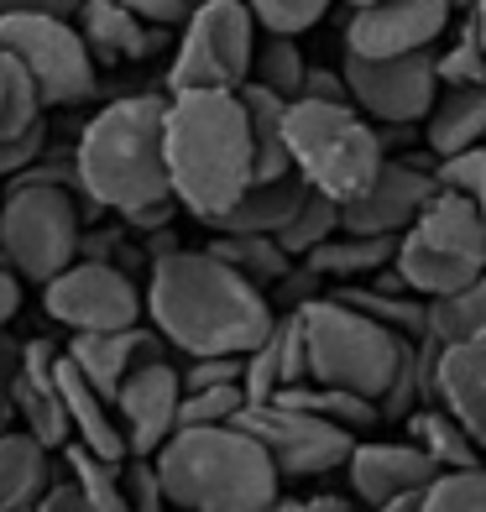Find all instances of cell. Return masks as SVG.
Returning <instances> with one entry per match:
<instances>
[{
	"mask_svg": "<svg viewBox=\"0 0 486 512\" xmlns=\"http://www.w3.org/2000/svg\"><path fill=\"white\" fill-rule=\"evenodd\" d=\"M121 481H126V502L131 512H168V492H162V476H157V465L142 460V455H131L121 465Z\"/></svg>",
	"mask_w": 486,
	"mask_h": 512,
	"instance_id": "obj_40",
	"label": "cell"
},
{
	"mask_svg": "<svg viewBox=\"0 0 486 512\" xmlns=\"http://www.w3.org/2000/svg\"><path fill=\"white\" fill-rule=\"evenodd\" d=\"M424 335L439 340V345H486V272L471 288H460L450 298H434Z\"/></svg>",
	"mask_w": 486,
	"mask_h": 512,
	"instance_id": "obj_28",
	"label": "cell"
},
{
	"mask_svg": "<svg viewBox=\"0 0 486 512\" xmlns=\"http://www.w3.org/2000/svg\"><path fill=\"white\" fill-rule=\"evenodd\" d=\"M241 408H246V387H241V382L204 387V392H183L178 429H220V424H236Z\"/></svg>",
	"mask_w": 486,
	"mask_h": 512,
	"instance_id": "obj_35",
	"label": "cell"
},
{
	"mask_svg": "<svg viewBox=\"0 0 486 512\" xmlns=\"http://www.w3.org/2000/svg\"><path fill=\"white\" fill-rule=\"evenodd\" d=\"M42 110H48V105H42L32 74L11 53H0V147L32 136L42 126Z\"/></svg>",
	"mask_w": 486,
	"mask_h": 512,
	"instance_id": "obj_31",
	"label": "cell"
},
{
	"mask_svg": "<svg viewBox=\"0 0 486 512\" xmlns=\"http://www.w3.org/2000/svg\"><path fill=\"white\" fill-rule=\"evenodd\" d=\"M6 424H11V392L0 387V434H6Z\"/></svg>",
	"mask_w": 486,
	"mask_h": 512,
	"instance_id": "obj_50",
	"label": "cell"
},
{
	"mask_svg": "<svg viewBox=\"0 0 486 512\" xmlns=\"http://www.w3.org/2000/svg\"><path fill=\"white\" fill-rule=\"evenodd\" d=\"M210 251L220 256L225 267H236L246 283H257L262 293H267V283H283L288 262H293V256L277 246L272 236H215Z\"/></svg>",
	"mask_w": 486,
	"mask_h": 512,
	"instance_id": "obj_32",
	"label": "cell"
},
{
	"mask_svg": "<svg viewBox=\"0 0 486 512\" xmlns=\"http://www.w3.org/2000/svg\"><path fill=\"white\" fill-rule=\"evenodd\" d=\"M147 319L157 340H168L183 356H251L272 335L277 309L272 298L246 283L236 267L204 251H162L147 277Z\"/></svg>",
	"mask_w": 486,
	"mask_h": 512,
	"instance_id": "obj_1",
	"label": "cell"
},
{
	"mask_svg": "<svg viewBox=\"0 0 486 512\" xmlns=\"http://www.w3.org/2000/svg\"><path fill=\"white\" fill-rule=\"evenodd\" d=\"M152 465L173 512H267L283 481L272 455L236 424L178 429Z\"/></svg>",
	"mask_w": 486,
	"mask_h": 512,
	"instance_id": "obj_4",
	"label": "cell"
},
{
	"mask_svg": "<svg viewBox=\"0 0 486 512\" xmlns=\"http://www.w3.org/2000/svg\"><path fill=\"white\" fill-rule=\"evenodd\" d=\"M126 6L142 16L157 37H178L194 16V0H126Z\"/></svg>",
	"mask_w": 486,
	"mask_h": 512,
	"instance_id": "obj_42",
	"label": "cell"
},
{
	"mask_svg": "<svg viewBox=\"0 0 486 512\" xmlns=\"http://www.w3.org/2000/svg\"><path fill=\"white\" fill-rule=\"evenodd\" d=\"M434 476H439V465L419 445H403V439H361L351 450V460H345L351 497L366 512H377V507L398 502L408 492H424Z\"/></svg>",
	"mask_w": 486,
	"mask_h": 512,
	"instance_id": "obj_17",
	"label": "cell"
},
{
	"mask_svg": "<svg viewBox=\"0 0 486 512\" xmlns=\"http://www.w3.org/2000/svg\"><path fill=\"white\" fill-rule=\"evenodd\" d=\"M162 157H168V183L178 209L194 220H220L251 183H257V147H251V121L241 95H168V121H162Z\"/></svg>",
	"mask_w": 486,
	"mask_h": 512,
	"instance_id": "obj_2",
	"label": "cell"
},
{
	"mask_svg": "<svg viewBox=\"0 0 486 512\" xmlns=\"http://www.w3.org/2000/svg\"><path fill=\"white\" fill-rule=\"evenodd\" d=\"M257 16L246 0H204L194 6L189 27L173 42V63L162 74V95H241L251 84V63H257Z\"/></svg>",
	"mask_w": 486,
	"mask_h": 512,
	"instance_id": "obj_8",
	"label": "cell"
},
{
	"mask_svg": "<svg viewBox=\"0 0 486 512\" xmlns=\"http://www.w3.org/2000/svg\"><path fill=\"white\" fill-rule=\"evenodd\" d=\"M345 6H351V11H361V6H377V0H345Z\"/></svg>",
	"mask_w": 486,
	"mask_h": 512,
	"instance_id": "obj_52",
	"label": "cell"
},
{
	"mask_svg": "<svg viewBox=\"0 0 486 512\" xmlns=\"http://www.w3.org/2000/svg\"><path fill=\"white\" fill-rule=\"evenodd\" d=\"M304 79H309V58L293 37H267L257 42V63H251V84L272 89L283 100H298L304 95Z\"/></svg>",
	"mask_w": 486,
	"mask_h": 512,
	"instance_id": "obj_33",
	"label": "cell"
},
{
	"mask_svg": "<svg viewBox=\"0 0 486 512\" xmlns=\"http://www.w3.org/2000/svg\"><path fill=\"white\" fill-rule=\"evenodd\" d=\"M424 142H429V152L439 162L486 147V84L439 89L434 110L424 115Z\"/></svg>",
	"mask_w": 486,
	"mask_h": 512,
	"instance_id": "obj_24",
	"label": "cell"
},
{
	"mask_svg": "<svg viewBox=\"0 0 486 512\" xmlns=\"http://www.w3.org/2000/svg\"><path fill=\"white\" fill-rule=\"evenodd\" d=\"M63 351L115 403V392H121V382L131 377V371L142 361H157V340L136 324V330H110V335H74Z\"/></svg>",
	"mask_w": 486,
	"mask_h": 512,
	"instance_id": "obj_23",
	"label": "cell"
},
{
	"mask_svg": "<svg viewBox=\"0 0 486 512\" xmlns=\"http://www.w3.org/2000/svg\"><path fill=\"white\" fill-rule=\"evenodd\" d=\"M241 387H246L251 408H257V403H277L293 387H309V345H304V319H298V309L277 314L272 335L246 356Z\"/></svg>",
	"mask_w": 486,
	"mask_h": 512,
	"instance_id": "obj_20",
	"label": "cell"
},
{
	"mask_svg": "<svg viewBox=\"0 0 486 512\" xmlns=\"http://www.w3.org/2000/svg\"><path fill=\"white\" fill-rule=\"evenodd\" d=\"M37 11H48V16H74L79 0H0V21H6V16H37Z\"/></svg>",
	"mask_w": 486,
	"mask_h": 512,
	"instance_id": "obj_45",
	"label": "cell"
},
{
	"mask_svg": "<svg viewBox=\"0 0 486 512\" xmlns=\"http://www.w3.org/2000/svg\"><path fill=\"white\" fill-rule=\"evenodd\" d=\"M340 74L351 84V105L372 126H413L439 100L434 53H408V58H351L345 53Z\"/></svg>",
	"mask_w": 486,
	"mask_h": 512,
	"instance_id": "obj_13",
	"label": "cell"
},
{
	"mask_svg": "<svg viewBox=\"0 0 486 512\" xmlns=\"http://www.w3.org/2000/svg\"><path fill=\"white\" fill-rule=\"evenodd\" d=\"M74 27L84 37V48L95 53V63H142L162 42L126 0H79Z\"/></svg>",
	"mask_w": 486,
	"mask_h": 512,
	"instance_id": "obj_22",
	"label": "cell"
},
{
	"mask_svg": "<svg viewBox=\"0 0 486 512\" xmlns=\"http://www.w3.org/2000/svg\"><path fill=\"white\" fill-rule=\"evenodd\" d=\"M330 236H340V204H330L324 194H309V204L293 215V225L283 230V236H277V246L304 262V256H309L314 246H324Z\"/></svg>",
	"mask_w": 486,
	"mask_h": 512,
	"instance_id": "obj_34",
	"label": "cell"
},
{
	"mask_svg": "<svg viewBox=\"0 0 486 512\" xmlns=\"http://www.w3.org/2000/svg\"><path fill=\"white\" fill-rule=\"evenodd\" d=\"M298 100H324V105H351V84H345L340 68H314L309 63V79H304V95Z\"/></svg>",
	"mask_w": 486,
	"mask_h": 512,
	"instance_id": "obj_44",
	"label": "cell"
},
{
	"mask_svg": "<svg viewBox=\"0 0 486 512\" xmlns=\"http://www.w3.org/2000/svg\"><path fill=\"white\" fill-rule=\"evenodd\" d=\"M16 309H21V277L0 262V330H6V324L16 319Z\"/></svg>",
	"mask_w": 486,
	"mask_h": 512,
	"instance_id": "obj_46",
	"label": "cell"
},
{
	"mask_svg": "<svg viewBox=\"0 0 486 512\" xmlns=\"http://www.w3.org/2000/svg\"><path fill=\"white\" fill-rule=\"evenodd\" d=\"M466 27L476 32V42H481V58H486V0H476V6H471V16H466Z\"/></svg>",
	"mask_w": 486,
	"mask_h": 512,
	"instance_id": "obj_48",
	"label": "cell"
},
{
	"mask_svg": "<svg viewBox=\"0 0 486 512\" xmlns=\"http://www.w3.org/2000/svg\"><path fill=\"white\" fill-rule=\"evenodd\" d=\"M434 189H439L434 168L387 157V168L372 183V194L340 209V230H351V236H387V241H398L403 230L424 215V204L434 199Z\"/></svg>",
	"mask_w": 486,
	"mask_h": 512,
	"instance_id": "obj_16",
	"label": "cell"
},
{
	"mask_svg": "<svg viewBox=\"0 0 486 512\" xmlns=\"http://www.w3.org/2000/svg\"><path fill=\"white\" fill-rule=\"evenodd\" d=\"M236 429H246L257 445L272 455L277 476H330V471H345V460L356 450V434H345L324 418L293 408V403H257V408H241Z\"/></svg>",
	"mask_w": 486,
	"mask_h": 512,
	"instance_id": "obj_12",
	"label": "cell"
},
{
	"mask_svg": "<svg viewBox=\"0 0 486 512\" xmlns=\"http://www.w3.org/2000/svg\"><path fill=\"white\" fill-rule=\"evenodd\" d=\"M392 256H398V241H387V236H351V230H340V236H330L324 246H314L304 256V272L356 283V277H372V272L392 267Z\"/></svg>",
	"mask_w": 486,
	"mask_h": 512,
	"instance_id": "obj_26",
	"label": "cell"
},
{
	"mask_svg": "<svg viewBox=\"0 0 486 512\" xmlns=\"http://www.w3.org/2000/svg\"><path fill=\"white\" fill-rule=\"evenodd\" d=\"M0 53H11L21 68H27L48 110L95 100L100 63H95V53L84 48L74 16H48V11L6 16L0 21Z\"/></svg>",
	"mask_w": 486,
	"mask_h": 512,
	"instance_id": "obj_10",
	"label": "cell"
},
{
	"mask_svg": "<svg viewBox=\"0 0 486 512\" xmlns=\"http://www.w3.org/2000/svg\"><path fill=\"white\" fill-rule=\"evenodd\" d=\"M267 37H298L330 16V0H246Z\"/></svg>",
	"mask_w": 486,
	"mask_h": 512,
	"instance_id": "obj_37",
	"label": "cell"
},
{
	"mask_svg": "<svg viewBox=\"0 0 486 512\" xmlns=\"http://www.w3.org/2000/svg\"><path fill=\"white\" fill-rule=\"evenodd\" d=\"M424 492H429V486H424ZM424 492H408V497L387 502V507H377V512H424Z\"/></svg>",
	"mask_w": 486,
	"mask_h": 512,
	"instance_id": "obj_49",
	"label": "cell"
},
{
	"mask_svg": "<svg viewBox=\"0 0 486 512\" xmlns=\"http://www.w3.org/2000/svg\"><path fill=\"white\" fill-rule=\"evenodd\" d=\"M53 361H58V345L53 340H27L21 345V361H16V377L6 382L11 392V413H21V424L37 445H68V418L58 403V382H53Z\"/></svg>",
	"mask_w": 486,
	"mask_h": 512,
	"instance_id": "obj_18",
	"label": "cell"
},
{
	"mask_svg": "<svg viewBox=\"0 0 486 512\" xmlns=\"http://www.w3.org/2000/svg\"><path fill=\"white\" fill-rule=\"evenodd\" d=\"M246 377V356H194L183 366V392H204V387H230Z\"/></svg>",
	"mask_w": 486,
	"mask_h": 512,
	"instance_id": "obj_41",
	"label": "cell"
},
{
	"mask_svg": "<svg viewBox=\"0 0 486 512\" xmlns=\"http://www.w3.org/2000/svg\"><path fill=\"white\" fill-rule=\"evenodd\" d=\"M162 121H168V95H121L95 110L74 147L79 194L126 220L157 204H178L162 157Z\"/></svg>",
	"mask_w": 486,
	"mask_h": 512,
	"instance_id": "obj_3",
	"label": "cell"
},
{
	"mask_svg": "<svg viewBox=\"0 0 486 512\" xmlns=\"http://www.w3.org/2000/svg\"><path fill=\"white\" fill-rule=\"evenodd\" d=\"M392 272H398L403 288L413 298H424V304L471 288L486 272V220L476 215V204L455 189H434L424 215L398 236Z\"/></svg>",
	"mask_w": 486,
	"mask_h": 512,
	"instance_id": "obj_7",
	"label": "cell"
},
{
	"mask_svg": "<svg viewBox=\"0 0 486 512\" xmlns=\"http://www.w3.org/2000/svg\"><path fill=\"white\" fill-rule=\"evenodd\" d=\"M434 178H439V189L466 194V199L476 204V215L486 220V147L460 152V157H445V162L434 168Z\"/></svg>",
	"mask_w": 486,
	"mask_h": 512,
	"instance_id": "obj_39",
	"label": "cell"
},
{
	"mask_svg": "<svg viewBox=\"0 0 486 512\" xmlns=\"http://www.w3.org/2000/svg\"><path fill=\"white\" fill-rule=\"evenodd\" d=\"M450 0H377L345 21V53L351 58H408L434 53V42L450 32Z\"/></svg>",
	"mask_w": 486,
	"mask_h": 512,
	"instance_id": "obj_14",
	"label": "cell"
},
{
	"mask_svg": "<svg viewBox=\"0 0 486 512\" xmlns=\"http://www.w3.org/2000/svg\"><path fill=\"white\" fill-rule=\"evenodd\" d=\"M53 492L48 445H37L27 429L0 434V512H37V502Z\"/></svg>",
	"mask_w": 486,
	"mask_h": 512,
	"instance_id": "obj_25",
	"label": "cell"
},
{
	"mask_svg": "<svg viewBox=\"0 0 486 512\" xmlns=\"http://www.w3.org/2000/svg\"><path fill=\"white\" fill-rule=\"evenodd\" d=\"M434 79H439V89L486 84V58H481V42H476L471 27H460V37L450 42V48L434 53Z\"/></svg>",
	"mask_w": 486,
	"mask_h": 512,
	"instance_id": "obj_38",
	"label": "cell"
},
{
	"mask_svg": "<svg viewBox=\"0 0 486 512\" xmlns=\"http://www.w3.org/2000/svg\"><path fill=\"white\" fill-rule=\"evenodd\" d=\"M424 512H486V465H476V471H439L424 492Z\"/></svg>",
	"mask_w": 486,
	"mask_h": 512,
	"instance_id": "obj_36",
	"label": "cell"
},
{
	"mask_svg": "<svg viewBox=\"0 0 486 512\" xmlns=\"http://www.w3.org/2000/svg\"><path fill=\"white\" fill-rule=\"evenodd\" d=\"M429 403L445 408L455 424L486 450V345H439L434 340Z\"/></svg>",
	"mask_w": 486,
	"mask_h": 512,
	"instance_id": "obj_19",
	"label": "cell"
},
{
	"mask_svg": "<svg viewBox=\"0 0 486 512\" xmlns=\"http://www.w3.org/2000/svg\"><path fill=\"white\" fill-rule=\"evenodd\" d=\"M471 6H476V0H450V11H466V16H471Z\"/></svg>",
	"mask_w": 486,
	"mask_h": 512,
	"instance_id": "obj_51",
	"label": "cell"
},
{
	"mask_svg": "<svg viewBox=\"0 0 486 512\" xmlns=\"http://www.w3.org/2000/svg\"><path fill=\"white\" fill-rule=\"evenodd\" d=\"M304 345H309V382L314 387H340V392H361V398L382 403L392 377H398L403 356L413 351V340L398 330L366 319L361 309L340 304L335 293L309 298L304 309Z\"/></svg>",
	"mask_w": 486,
	"mask_h": 512,
	"instance_id": "obj_6",
	"label": "cell"
},
{
	"mask_svg": "<svg viewBox=\"0 0 486 512\" xmlns=\"http://www.w3.org/2000/svg\"><path fill=\"white\" fill-rule=\"evenodd\" d=\"M63 460H68V486L95 507V512H131L126 502V481H121V465L115 460H100L95 450H84L79 439L63 445Z\"/></svg>",
	"mask_w": 486,
	"mask_h": 512,
	"instance_id": "obj_29",
	"label": "cell"
},
{
	"mask_svg": "<svg viewBox=\"0 0 486 512\" xmlns=\"http://www.w3.org/2000/svg\"><path fill=\"white\" fill-rule=\"evenodd\" d=\"M309 183L298 173H283V178H257L251 189L225 209L220 220H210V230H220V236H283V230L293 225V215L309 204Z\"/></svg>",
	"mask_w": 486,
	"mask_h": 512,
	"instance_id": "obj_21",
	"label": "cell"
},
{
	"mask_svg": "<svg viewBox=\"0 0 486 512\" xmlns=\"http://www.w3.org/2000/svg\"><path fill=\"white\" fill-rule=\"evenodd\" d=\"M42 152H48V126H37L32 136H21V142L11 147H0V178H16V173H27L32 162H42Z\"/></svg>",
	"mask_w": 486,
	"mask_h": 512,
	"instance_id": "obj_43",
	"label": "cell"
},
{
	"mask_svg": "<svg viewBox=\"0 0 486 512\" xmlns=\"http://www.w3.org/2000/svg\"><path fill=\"white\" fill-rule=\"evenodd\" d=\"M37 512H95V507H89V502H84V497L74 492V486L63 481V486H53V492L37 502Z\"/></svg>",
	"mask_w": 486,
	"mask_h": 512,
	"instance_id": "obj_47",
	"label": "cell"
},
{
	"mask_svg": "<svg viewBox=\"0 0 486 512\" xmlns=\"http://www.w3.org/2000/svg\"><path fill=\"white\" fill-rule=\"evenodd\" d=\"M288 162L314 194L345 209L372 194V183L387 168V147H382V131L356 105L293 100L288 105Z\"/></svg>",
	"mask_w": 486,
	"mask_h": 512,
	"instance_id": "obj_5",
	"label": "cell"
},
{
	"mask_svg": "<svg viewBox=\"0 0 486 512\" xmlns=\"http://www.w3.org/2000/svg\"><path fill=\"white\" fill-rule=\"evenodd\" d=\"M178 408H183V371L162 356L142 361L115 392V418H121L126 450L152 460L178 434Z\"/></svg>",
	"mask_w": 486,
	"mask_h": 512,
	"instance_id": "obj_15",
	"label": "cell"
},
{
	"mask_svg": "<svg viewBox=\"0 0 486 512\" xmlns=\"http://www.w3.org/2000/svg\"><path fill=\"white\" fill-rule=\"evenodd\" d=\"M277 403H293V408H304L314 418H324V424H335L345 434H361V429H377L382 424V408L372 398H361V392H340V387H293L283 392Z\"/></svg>",
	"mask_w": 486,
	"mask_h": 512,
	"instance_id": "obj_30",
	"label": "cell"
},
{
	"mask_svg": "<svg viewBox=\"0 0 486 512\" xmlns=\"http://www.w3.org/2000/svg\"><path fill=\"white\" fill-rule=\"evenodd\" d=\"M79 256H84V204L74 189H48V183L6 189V204H0V262L21 283L48 288Z\"/></svg>",
	"mask_w": 486,
	"mask_h": 512,
	"instance_id": "obj_9",
	"label": "cell"
},
{
	"mask_svg": "<svg viewBox=\"0 0 486 512\" xmlns=\"http://www.w3.org/2000/svg\"><path fill=\"white\" fill-rule=\"evenodd\" d=\"M408 445H419L439 465V471H476V465H486V450L455 424L445 408H434V403L408 418Z\"/></svg>",
	"mask_w": 486,
	"mask_h": 512,
	"instance_id": "obj_27",
	"label": "cell"
},
{
	"mask_svg": "<svg viewBox=\"0 0 486 512\" xmlns=\"http://www.w3.org/2000/svg\"><path fill=\"white\" fill-rule=\"evenodd\" d=\"M194 6H204V0H194Z\"/></svg>",
	"mask_w": 486,
	"mask_h": 512,
	"instance_id": "obj_53",
	"label": "cell"
},
{
	"mask_svg": "<svg viewBox=\"0 0 486 512\" xmlns=\"http://www.w3.org/2000/svg\"><path fill=\"white\" fill-rule=\"evenodd\" d=\"M48 309L68 335H110V330H136L147 314V293L110 262H74L42 288Z\"/></svg>",
	"mask_w": 486,
	"mask_h": 512,
	"instance_id": "obj_11",
	"label": "cell"
}]
</instances>
